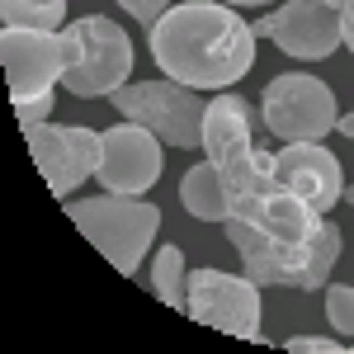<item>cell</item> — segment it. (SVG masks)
I'll use <instances>...</instances> for the list:
<instances>
[{
    "mask_svg": "<svg viewBox=\"0 0 354 354\" xmlns=\"http://www.w3.org/2000/svg\"><path fill=\"white\" fill-rule=\"evenodd\" d=\"M180 203H185V213L198 218V222H227L232 218V194H227L218 165L208 161V156L185 170V180H180Z\"/></svg>",
    "mask_w": 354,
    "mask_h": 354,
    "instance_id": "14",
    "label": "cell"
},
{
    "mask_svg": "<svg viewBox=\"0 0 354 354\" xmlns=\"http://www.w3.org/2000/svg\"><path fill=\"white\" fill-rule=\"evenodd\" d=\"M161 165H165V151H161V137L142 123H113L104 128V151H100V189L109 194H142L161 180Z\"/></svg>",
    "mask_w": 354,
    "mask_h": 354,
    "instance_id": "12",
    "label": "cell"
},
{
    "mask_svg": "<svg viewBox=\"0 0 354 354\" xmlns=\"http://www.w3.org/2000/svg\"><path fill=\"white\" fill-rule=\"evenodd\" d=\"M340 33H345V48L354 53V0L340 5Z\"/></svg>",
    "mask_w": 354,
    "mask_h": 354,
    "instance_id": "21",
    "label": "cell"
},
{
    "mask_svg": "<svg viewBox=\"0 0 354 354\" xmlns=\"http://www.w3.org/2000/svg\"><path fill=\"white\" fill-rule=\"evenodd\" d=\"M109 104L128 123H142V128H151V133L170 142V147H180V151H198L203 147V90H194V85H180V81H128L118 85L109 95Z\"/></svg>",
    "mask_w": 354,
    "mask_h": 354,
    "instance_id": "5",
    "label": "cell"
},
{
    "mask_svg": "<svg viewBox=\"0 0 354 354\" xmlns=\"http://www.w3.org/2000/svg\"><path fill=\"white\" fill-rule=\"evenodd\" d=\"M189 317L198 326H213L236 340L279 345L260 335V283L250 274H222V270H189Z\"/></svg>",
    "mask_w": 354,
    "mask_h": 354,
    "instance_id": "8",
    "label": "cell"
},
{
    "mask_svg": "<svg viewBox=\"0 0 354 354\" xmlns=\"http://www.w3.org/2000/svg\"><path fill=\"white\" fill-rule=\"evenodd\" d=\"M322 5H335V10H340V5H345V0H322Z\"/></svg>",
    "mask_w": 354,
    "mask_h": 354,
    "instance_id": "24",
    "label": "cell"
},
{
    "mask_svg": "<svg viewBox=\"0 0 354 354\" xmlns=\"http://www.w3.org/2000/svg\"><path fill=\"white\" fill-rule=\"evenodd\" d=\"M151 288H156V298L165 307L189 312V265H185V250L180 245L165 241L156 250V260H151Z\"/></svg>",
    "mask_w": 354,
    "mask_h": 354,
    "instance_id": "15",
    "label": "cell"
},
{
    "mask_svg": "<svg viewBox=\"0 0 354 354\" xmlns=\"http://www.w3.org/2000/svg\"><path fill=\"white\" fill-rule=\"evenodd\" d=\"M0 57L10 76V100H38L66 81V71L81 62V38L71 28L62 33H38V28H5L0 33Z\"/></svg>",
    "mask_w": 354,
    "mask_h": 354,
    "instance_id": "7",
    "label": "cell"
},
{
    "mask_svg": "<svg viewBox=\"0 0 354 354\" xmlns=\"http://www.w3.org/2000/svg\"><path fill=\"white\" fill-rule=\"evenodd\" d=\"M255 33L274 38V48L298 62H322L335 48H345V33H340V10L322 5V0H283L274 15L255 19Z\"/></svg>",
    "mask_w": 354,
    "mask_h": 354,
    "instance_id": "11",
    "label": "cell"
},
{
    "mask_svg": "<svg viewBox=\"0 0 354 354\" xmlns=\"http://www.w3.org/2000/svg\"><path fill=\"white\" fill-rule=\"evenodd\" d=\"M24 142L38 170H43V180H48L53 198H71V189H81L100 170V151H104V133L76 128V123H53V118L24 123Z\"/></svg>",
    "mask_w": 354,
    "mask_h": 354,
    "instance_id": "9",
    "label": "cell"
},
{
    "mask_svg": "<svg viewBox=\"0 0 354 354\" xmlns=\"http://www.w3.org/2000/svg\"><path fill=\"white\" fill-rule=\"evenodd\" d=\"M326 317L335 335H354V283H330L326 288Z\"/></svg>",
    "mask_w": 354,
    "mask_h": 354,
    "instance_id": "17",
    "label": "cell"
},
{
    "mask_svg": "<svg viewBox=\"0 0 354 354\" xmlns=\"http://www.w3.org/2000/svg\"><path fill=\"white\" fill-rule=\"evenodd\" d=\"M260 113L279 142H322L340 123L335 90L312 71H279L260 95Z\"/></svg>",
    "mask_w": 354,
    "mask_h": 354,
    "instance_id": "6",
    "label": "cell"
},
{
    "mask_svg": "<svg viewBox=\"0 0 354 354\" xmlns=\"http://www.w3.org/2000/svg\"><path fill=\"white\" fill-rule=\"evenodd\" d=\"M345 198H350V203H354V189H345Z\"/></svg>",
    "mask_w": 354,
    "mask_h": 354,
    "instance_id": "25",
    "label": "cell"
},
{
    "mask_svg": "<svg viewBox=\"0 0 354 354\" xmlns=\"http://www.w3.org/2000/svg\"><path fill=\"white\" fill-rule=\"evenodd\" d=\"M118 5H123V10H128L137 24L147 28V33H151V28H156V19L170 10V0H118Z\"/></svg>",
    "mask_w": 354,
    "mask_h": 354,
    "instance_id": "18",
    "label": "cell"
},
{
    "mask_svg": "<svg viewBox=\"0 0 354 354\" xmlns=\"http://www.w3.org/2000/svg\"><path fill=\"white\" fill-rule=\"evenodd\" d=\"M5 28H38V33H62L66 24V0H0Z\"/></svg>",
    "mask_w": 354,
    "mask_h": 354,
    "instance_id": "16",
    "label": "cell"
},
{
    "mask_svg": "<svg viewBox=\"0 0 354 354\" xmlns=\"http://www.w3.org/2000/svg\"><path fill=\"white\" fill-rule=\"evenodd\" d=\"M203 151L218 165L227 194H260L279 185L270 170V151H260L250 137V104L232 90H218L203 109Z\"/></svg>",
    "mask_w": 354,
    "mask_h": 354,
    "instance_id": "4",
    "label": "cell"
},
{
    "mask_svg": "<svg viewBox=\"0 0 354 354\" xmlns=\"http://www.w3.org/2000/svg\"><path fill=\"white\" fill-rule=\"evenodd\" d=\"M222 232H227V241L236 245L245 274H250L260 288L317 293V288L330 279L335 260H340V227H335L330 218H322L317 241H307V245L270 241L265 232H255V227H250V222H241V218H227V222H222Z\"/></svg>",
    "mask_w": 354,
    "mask_h": 354,
    "instance_id": "2",
    "label": "cell"
},
{
    "mask_svg": "<svg viewBox=\"0 0 354 354\" xmlns=\"http://www.w3.org/2000/svg\"><path fill=\"white\" fill-rule=\"evenodd\" d=\"M270 170L283 189L307 198L317 213H330L345 198V170L322 142H283L279 151H270Z\"/></svg>",
    "mask_w": 354,
    "mask_h": 354,
    "instance_id": "13",
    "label": "cell"
},
{
    "mask_svg": "<svg viewBox=\"0 0 354 354\" xmlns=\"http://www.w3.org/2000/svg\"><path fill=\"white\" fill-rule=\"evenodd\" d=\"M151 62L161 76L194 90H232L255 66V28L236 5L185 0L170 5L151 28Z\"/></svg>",
    "mask_w": 354,
    "mask_h": 354,
    "instance_id": "1",
    "label": "cell"
},
{
    "mask_svg": "<svg viewBox=\"0 0 354 354\" xmlns=\"http://www.w3.org/2000/svg\"><path fill=\"white\" fill-rule=\"evenodd\" d=\"M335 133H345V137H354V109H350V113H340V123H335Z\"/></svg>",
    "mask_w": 354,
    "mask_h": 354,
    "instance_id": "22",
    "label": "cell"
},
{
    "mask_svg": "<svg viewBox=\"0 0 354 354\" xmlns=\"http://www.w3.org/2000/svg\"><path fill=\"white\" fill-rule=\"evenodd\" d=\"M66 28L81 38V62L62 81L76 100H95V95L109 100L118 85H128V76H133V38L113 19L85 15V19H71Z\"/></svg>",
    "mask_w": 354,
    "mask_h": 354,
    "instance_id": "10",
    "label": "cell"
},
{
    "mask_svg": "<svg viewBox=\"0 0 354 354\" xmlns=\"http://www.w3.org/2000/svg\"><path fill=\"white\" fill-rule=\"evenodd\" d=\"M48 113H57V95H53V90H48V95H38V100H19V104H15L19 128H24V123H43Z\"/></svg>",
    "mask_w": 354,
    "mask_h": 354,
    "instance_id": "19",
    "label": "cell"
},
{
    "mask_svg": "<svg viewBox=\"0 0 354 354\" xmlns=\"http://www.w3.org/2000/svg\"><path fill=\"white\" fill-rule=\"evenodd\" d=\"M222 5H236L241 10V5H270V0H222Z\"/></svg>",
    "mask_w": 354,
    "mask_h": 354,
    "instance_id": "23",
    "label": "cell"
},
{
    "mask_svg": "<svg viewBox=\"0 0 354 354\" xmlns=\"http://www.w3.org/2000/svg\"><path fill=\"white\" fill-rule=\"evenodd\" d=\"M283 350L288 354H340L345 345L340 340H326V335H293V340H283Z\"/></svg>",
    "mask_w": 354,
    "mask_h": 354,
    "instance_id": "20",
    "label": "cell"
},
{
    "mask_svg": "<svg viewBox=\"0 0 354 354\" xmlns=\"http://www.w3.org/2000/svg\"><path fill=\"white\" fill-rule=\"evenodd\" d=\"M66 218L81 227V236L118 274L133 279L147 260V250L161 232V208L137 194H95V198H66Z\"/></svg>",
    "mask_w": 354,
    "mask_h": 354,
    "instance_id": "3",
    "label": "cell"
}]
</instances>
